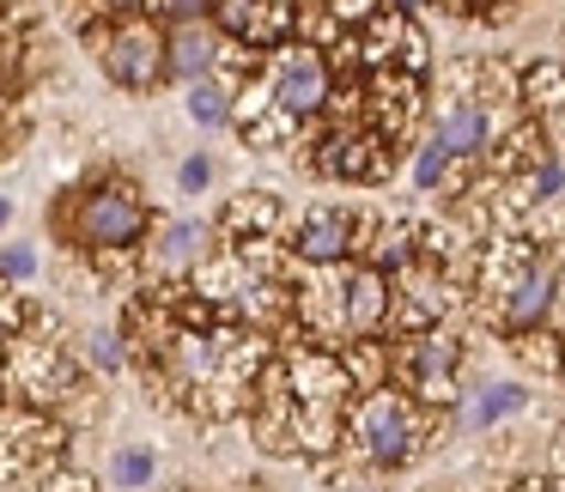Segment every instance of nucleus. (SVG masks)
<instances>
[{"mask_svg":"<svg viewBox=\"0 0 565 492\" xmlns=\"http://www.w3.org/2000/svg\"><path fill=\"white\" fill-rule=\"evenodd\" d=\"M268 98H274V110H280L286 122L322 110V98H329V67H322V55L305 50V43H286V50L274 55V67H268Z\"/></svg>","mask_w":565,"mask_h":492,"instance_id":"1","label":"nucleus"},{"mask_svg":"<svg viewBox=\"0 0 565 492\" xmlns=\"http://www.w3.org/2000/svg\"><path fill=\"white\" fill-rule=\"evenodd\" d=\"M74 232H79V244H92V249H128L147 232V207H140L128 189H92L74 213Z\"/></svg>","mask_w":565,"mask_h":492,"instance_id":"2","label":"nucleus"},{"mask_svg":"<svg viewBox=\"0 0 565 492\" xmlns=\"http://www.w3.org/2000/svg\"><path fill=\"white\" fill-rule=\"evenodd\" d=\"M353 431H359V443H365V456L383 462V468H402L407 456H414V438H419L414 407H407L402 395H390V389H377L365 407H359Z\"/></svg>","mask_w":565,"mask_h":492,"instance_id":"3","label":"nucleus"},{"mask_svg":"<svg viewBox=\"0 0 565 492\" xmlns=\"http://www.w3.org/2000/svg\"><path fill=\"white\" fill-rule=\"evenodd\" d=\"M104 67H110L116 86L147 92L152 79L171 67V38H164V31H152V25H122L110 43H104Z\"/></svg>","mask_w":565,"mask_h":492,"instance_id":"4","label":"nucleus"},{"mask_svg":"<svg viewBox=\"0 0 565 492\" xmlns=\"http://www.w3.org/2000/svg\"><path fill=\"white\" fill-rule=\"evenodd\" d=\"M353 244H359V220H353V213H347V207H317V213H305V225H298L292 256L310 261V268H341V261L353 256Z\"/></svg>","mask_w":565,"mask_h":492,"instance_id":"5","label":"nucleus"},{"mask_svg":"<svg viewBox=\"0 0 565 492\" xmlns=\"http://www.w3.org/2000/svg\"><path fill=\"white\" fill-rule=\"evenodd\" d=\"M487 140H492V110L475 104V98H456V104H444V110L431 116V147L450 152V159H475Z\"/></svg>","mask_w":565,"mask_h":492,"instance_id":"6","label":"nucleus"},{"mask_svg":"<svg viewBox=\"0 0 565 492\" xmlns=\"http://www.w3.org/2000/svg\"><path fill=\"white\" fill-rule=\"evenodd\" d=\"M553 292H559V274H553V261H523V274H516L511 292H504V329L529 334L535 322H547Z\"/></svg>","mask_w":565,"mask_h":492,"instance_id":"7","label":"nucleus"},{"mask_svg":"<svg viewBox=\"0 0 565 492\" xmlns=\"http://www.w3.org/2000/svg\"><path fill=\"white\" fill-rule=\"evenodd\" d=\"M407 377H414V389L426 395V402H444L456 377V341H444V334H419L414 346H407Z\"/></svg>","mask_w":565,"mask_h":492,"instance_id":"8","label":"nucleus"},{"mask_svg":"<svg viewBox=\"0 0 565 492\" xmlns=\"http://www.w3.org/2000/svg\"><path fill=\"white\" fill-rule=\"evenodd\" d=\"M43 456H55V426H43V419H7L0 426V474H31Z\"/></svg>","mask_w":565,"mask_h":492,"instance_id":"9","label":"nucleus"},{"mask_svg":"<svg viewBox=\"0 0 565 492\" xmlns=\"http://www.w3.org/2000/svg\"><path fill=\"white\" fill-rule=\"evenodd\" d=\"M213 62H220V38H213L201 19H183L171 31V74L177 79H207Z\"/></svg>","mask_w":565,"mask_h":492,"instance_id":"10","label":"nucleus"},{"mask_svg":"<svg viewBox=\"0 0 565 492\" xmlns=\"http://www.w3.org/2000/svg\"><path fill=\"white\" fill-rule=\"evenodd\" d=\"M207 261V225L201 220H171L159 232V268L164 274H195Z\"/></svg>","mask_w":565,"mask_h":492,"instance_id":"11","label":"nucleus"},{"mask_svg":"<svg viewBox=\"0 0 565 492\" xmlns=\"http://www.w3.org/2000/svg\"><path fill=\"white\" fill-rule=\"evenodd\" d=\"M383 310H390L383 274H371V268L347 274V334H371L383 322Z\"/></svg>","mask_w":565,"mask_h":492,"instance_id":"12","label":"nucleus"},{"mask_svg":"<svg viewBox=\"0 0 565 492\" xmlns=\"http://www.w3.org/2000/svg\"><path fill=\"white\" fill-rule=\"evenodd\" d=\"M523 402H529V389H516V383H492V389L468 395L462 426H468V431H487V426H499V419L523 414Z\"/></svg>","mask_w":565,"mask_h":492,"instance_id":"13","label":"nucleus"},{"mask_svg":"<svg viewBox=\"0 0 565 492\" xmlns=\"http://www.w3.org/2000/svg\"><path fill=\"white\" fill-rule=\"evenodd\" d=\"M189 116H195L201 128H220L225 116H232V86H220V79H189Z\"/></svg>","mask_w":565,"mask_h":492,"instance_id":"14","label":"nucleus"},{"mask_svg":"<svg viewBox=\"0 0 565 492\" xmlns=\"http://www.w3.org/2000/svg\"><path fill=\"white\" fill-rule=\"evenodd\" d=\"M274 201L268 195H244V201H232V213H225V232H268L274 225Z\"/></svg>","mask_w":565,"mask_h":492,"instance_id":"15","label":"nucleus"},{"mask_svg":"<svg viewBox=\"0 0 565 492\" xmlns=\"http://www.w3.org/2000/svg\"><path fill=\"white\" fill-rule=\"evenodd\" d=\"M110 480H116V486H128V492H140L152 480V450H116Z\"/></svg>","mask_w":565,"mask_h":492,"instance_id":"16","label":"nucleus"},{"mask_svg":"<svg viewBox=\"0 0 565 492\" xmlns=\"http://www.w3.org/2000/svg\"><path fill=\"white\" fill-rule=\"evenodd\" d=\"M444 177H450V152H438V147L426 140V147H419V159H414V183H419V189H438Z\"/></svg>","mask_w":565,"mask_h":492,"instance_id":"17","label":"nucleus"},{"mask_svg":"<svg viewBox=\"0 0 565 492\" xmlns=\"http://www.w3.org/2000/svg\"><path fill=\"white\" fill-rule=\"evenodd\" d=\"M177 183L195 195V189H207L213 183V159H183V171H177Z\"/></svg>","mask_w":565,"mask_h":492,"instance_id":"18","label":"nucleus"},{"mask_svg":"<svg viewBox=\"0 0 565 492\" xmlns=\"http://www.w3.org/2000/svg\"><path fill=\"white\" fill-rule=\"evenodd\" d=\"M92 365H98V371H116V365H122V346H116V334H92Z\"/></svg>","mask_w":565,"mask_h":492,"instance_id":"19","label":"nucleus"},{"mask_svg":"<svg viewBox=\"0 0 565 492\" xmlns=\"http://www.w3.org/2000/svg\"><path fill=\"white\" fill-rule=\"evenodd\" d=\"M31 268H38V256H31V249H7V256H0V274H13V280H25Z\"/></svg>","mask_w":565,"mask_h":492,"instance_id":"20","label":"nucleus"},{"mask_svg":"<svg viewBox=\"0 0 565 492\" xmlns=\"http://www.w3.org/2000/svg\"><path fill=\"white\" fill-rule=\"evenodd\" d=\"M164 7H171L177 19H195V13H201V0H164Z\"/></svg>","mask_w":565,"mask_h":492,"instance_id":"21","label":"nucleus"},{"mask_svg":"<svg viewBox=\"0 0 565 492\" xmlns=\"http://www.w3.org/2000/svg\"><path fill=\"white\" fill-rule=\"evenodd\" d=\"M43 492H86V480H50Z\"/></svg>","mask_w":565,"mask_h":492,"instance_id":"22","label":"nucleus"},{"mask_svg":"<svg viewBox=\"0 0 565 492\" xmlns=\"http://www.w3.org/2000/svg\"><path fill=\"white\" fill-rule=\"evenodd\" d=\"M104 7H116V13H135V7H147V0H104Z\"/></svg>","mask_w":565,"mask_h":492,"instance_id":"23","label":"nucleus"},{"mask_svg":"<svg viewBox=\"0 0 565 492\" xmlns=\"http://www.w3.org/2000/svg\"><path fill=\"white\" fill-rule=\"evenodd\" d=\"M7 220H13V201H7V195H0V225H7Z\"/></svg>","mask_w":565,"mask_h":492,"instance_id":"24","label":"nucleus"}]
</instances>
